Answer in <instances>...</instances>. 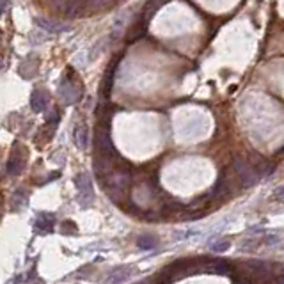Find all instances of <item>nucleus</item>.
I'll return each instance as SVG.
<instances>
[{
    "mask_svg": "<svg viewBox=\"0 0 284 284\" xmlns=\"http://www.w3.org/2000/svg\"><path fill=\"white\" fill-rule=\"evenodd\" d=\"M96 148H98V153L102 156H117L116 149L112 146V140H110L109 117L102 119L98 123V128H96Z\"/></svg>",
    "mask_w": 284,
    "mask_h": 284,
    "instance_id": "nucleus-1",
    "label": "nucleus"
},
{
    "mask_svg": "<svg viewBox=\"0 0 284 284\" xmlns=\"http://www.w3.org/2000/svg\"><path fill=\"white\" fill-rule=\"evenodd\" d=\"M233 166H235V171H236L238 178L241 179V185L244 187H252L258 183V179H259L258 172L254 171V167H252L244 156L236 155L235 158H233Z\"/></svg>",
    "mask_w": 284,
    "mask_h": 284,
    "instance_id": "nucleus-2",
    "label": "nucleus"
},
{
    "mask_svg": "<svg viewBox=\"0 0 284 284\" xmlns=\"http://www.w3.org/2000/svg\"><path fill=\"white\" fill-rule=\"evenodd\" d=\"M59 96L63 98V102L66 105H73V103H78L82 99V87L76 82H73L68 76H64L59 84Z\"/></svg>",
    "mask_w": 284,
    "mask_h": 284,
    "instance_id": "nucleus-3",
    "label": "nucleus"
},
{
    "mask_svg": "<svg viewBox=\"0 0 284 284\" xmlns=\"http://www.w3.org/2000/svg\"><path fill=\"white\" fill-rule=\"evenodd\" d=\"M75 185H76V189H78V195H80L82 205H91L94 199V192H93V185H91L89 176H87L86 172L78 174L75 179Z\"/></svg>",
    "mask_w": 284,
    "mask_h": 284,
    "instance_id": "nucleus-4",
    "label": "nucleus"
},
{
    "mask_svg": "<svg viewBox=\"0 0 284 284\" xmlns=\"http://www.w3.org/2000/svg\"><path fill=\"white\" fill-rule=\"evenodd\" d=\"M53 7L70 18H76L84 11V0H53Z\"/></svg>",
    "mask_w": 284,
    "mask_h": 284,
    "instance_id": "nucleus-5",
    "label": "nucleus"
},
{
    "mask_svg": "<svg viewBox=\"0 0 284 284\" xmlns=\"http://www.w3.org/2000/svg\"><path fill=\"white\" fill-rule=\"evenodd\" d=\"M36 25L39 29H43L45 32L48 34H63V32H68L71 30V27L68 24H59V22H53V20H48V18H36Z\"/></svg>",
    "mask_w": 284,
    "mask_h": 284,
    "instance_id": "nucleus-6",
    "label": "nucleus"
},
{
    "mask_svg": "<svg viewBox=\"0 0 284 284\" xmlns=\"http://www.w3.org/2000/svg\"><path fill=\"white\" fill-rule=\"evenodd\" d=\"M48 105V94L45 93V91H39L36 89L32 94H30V109L34 110V112H45V109H47Z\"/></svg>",
    "mask_w": 284,
    "mask_h": 284,
    "instance_id": "nucleus-7",
    "label": "nucleus"
},
{
    "mask_svg": "<svg viewBox=\"0 0 284 284\" xmlns=\"http://www.w3.org/2000/svg\"><path fill=\"white\" fill-rule=\"evenodd\" d=\"M148 22L144 16H140V20H137L133 25H130V32H128V41H137L139 37H142L148 30Z\"/></svg>",
    "mask_w": 284,
    "mask_h": 284,
    "instance_id": "nucleus-8",
    "label": "nucleus"
},
{
    "mask_svg": "<svg viewBox=\"0 0 284 284\" xmlns=\"http://www.w3.org/2000/svg\"><path fill=\"white\" fill-rule=\"evenodd\" d=\"M24 166H25V160L22 158L18 153H14L9 158V162H7V172H9L11 176H16L24 171Z\"/></svg>",
    "mask_w": 284,
    "mask_h": 284,
    "instance_id": "nucleus-9",
    "label": "nucleus"
},
{
    "mask_svg": "<svg viewBox=\"0 0 284 284\" xmlns=\"http://www.w3.org/2000/svg\"><path fill=\"white\" fill-rule=\"evenodd\" d=\"M75 144L78 146L80 149H86L87 144H89V132H87V126L80 125L76 126L75 130Z\"/></svg>",
    "mask_w": 284,
    "mask_h": 284,
    "instance_id": "nucleus-10",
    "label": "nucleus"
},
{
    "mask_svg": "<svg viewBox=\"0 0 284 284\" xmlns=\"http://www.w3.org/2000/svg\"><path fill=\"white\" fill-rule=\"evenodd\" d=\"M116 70H117V64H110L109 71L105 73V80H103V94H105V98H109L110 91H112L114 76H116Z\"/></svg>",
    "mask_w": 284,
    "mask_h": 284,
    "instance_id": "nucleus-11",
    "label": "nucleus"
},
{
    "mask_svg": "<svg viewBox=\"0 0 284 284\" xmlns=\"http://www.w3.org/2000/svg\"><path fill=\"white\" fill-rule=\"evenodd\" d=\"M130 13H123V14H119V18L116 20V24H114V32H112V36L114 37H119L123 32H125L126 29H128V25H130Z\"/></svg>",
    "mask_w": 284,
    "mask_h": 284,
    "instance_id": "nucleus-12",
    "label": "nucleus"
},
{
    "mask_svg": "<svg viewBox=\"0 0 284 284\" xmlns=\"http://www.w3.org/2000/svg\"><path fill=\"white\" fill-rule=\"evenodd\" d=\"M112 2V0H86L84 2V11H98L102 9V7H107L109 4Z\"/></svg>",
    "mask_w": 284,
    "mask_h": 284,
    "instance_id": "nucleus-13",
    "label": "nucleus"
},
{
    "mask_svg": "<svg viewBox=\"0 0 284 284\" xmlns=\"http://www.w3.org/2000/svg\"><path fill=\"white\" fill-rule=\"evenodd\" d=\"M155 244H156L155 238H149V236H144V238H140V240H139V245H140V247H146V249L153 247Z\"/></svg>",
    "mask_w": 284,
    "mask_h": 284,
    "instance_id": "nucleus-14",
    "label": "nucleus"
},
{
    "mask_svg": "<svg viewBox=\"0 0 284 284\" xmlns=\"http://www.w3.org/2000/svg\"><path fill=\"white\" fill-rule=\"evenodd\" d=\"M9 6H11L9 0H0V16H2L6 11H9Z\"/></svg>",
    "mask_w": 284,
    "mask_h": 284,
    "instance_id": "nucleus-15",
    "label": "nucleus"
},
{
    "mask_svg": "<svg viewBox=\"0 0 284 284\" xmlns=\"http://www.w3.org/2000/svg\"><path fill=\"white\" fill-rule=\"evenodd\" d=\"M228 247H229V244H228V241H222L220 245H215V247H213V251H215V252H222V251H226V249H228Z\"/></svg>",
    "mask_w": 284,
    "mask_h": 284,
    "instance_id": "nucleus-16",
    "label": "nucleus"
},
{
    "mask_svg": "<svg viewBox=\"0 0 284 284\" xmlns=\"http://www.w3.org/2000/svg\"><path fill=\"white\" fill-rule=\"evenodd\" d=\"M4 68V59H2V55H0V70Z\"/></svg>",
    "mask_w": 284,
    "mask_h": 284,
    "instance_id": "nucleus-17",
    "label": "nucleus"
}]
</instances>
